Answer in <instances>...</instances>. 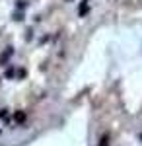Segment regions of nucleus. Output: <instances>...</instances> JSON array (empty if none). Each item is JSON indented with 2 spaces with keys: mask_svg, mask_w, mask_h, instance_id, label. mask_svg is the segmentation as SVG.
<instances>
[{
  "mask_svg": "<svg viewBox=\"0 0 142 146\" xmlns=\"http://www.w3.org/2000/svg\"><path fill=\"white\" fill-rule=\"evenodd\" d=\"M90 2L92 0H82L80 6H78V18H84L88 12H90Z\"/></svg>",
  "mask_w": 142,
  "mask_h": 146,
  "instance_id": "1",
  "label": "nucleus"
},
{
  "mask_svg": "<svg viewBox=\"0 0 142 146\" xmlns=\"http://www.w3.org/2000/svg\"><path fill=\"white\" fill-rule=\"evenodd\" d=\"M109 142H111V136H109V135H103L101 138H99L98 146H109Z\"/></svg>",
  "mask_w": 142,
  "mask_h": 146,
  "instance_id": "2",
  "label": "nucleus"
},
{
  "mask_svg": "<svg viewBox=\"0 0 142 146\" xmlns=\"http://www.w3.org/2000/svg\"><path fill=\"white\" fill-rule=\"evenodd\" d=\"M64 2H74V0H64Z\"/></svg>",
  "mask_w": 142,
  "mask_h": 146,
  "instance_id": "3",
  "label": "nucleus"
},
{
  "mask_svg": "<svg viewBox=\"0 0 142 146\" xmlns=\"http://www.w3.org/2000/svg\"><path fill=\"white\" fill-rule=\"evenodd\" d=\"M138 138H140V140H142V135H138Z\"/></svg>",
  "mask_w": 142,
  "mask_h": 146,
  "instance_id": "4",
  "label": "nucleus"
}]
</instances>
